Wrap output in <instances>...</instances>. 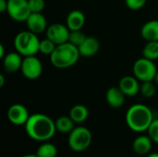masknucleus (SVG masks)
I'll use <instances>...</instances> for the list:
<instances>
[{"label":"nucleus","mask_w":158,"mask_h":157,"mask_svg":"<svg viewBox=\"0 0 158 157\" xmlns=\"http://www.w3.org/2000/svg\"><path fill=\"white\" fill-rule=\"evenodd\" d=\"M25 131L31 140L44 143L54 137L56 122L44 114H32L25 124Z\"/></svg>","instance_id":"obj_1"},{"label":"nucleus","mask_w":158,"mask_h":157,"mask_svg":"<svg viewBox=\"0 0 158 157\" xmlns=\"http://www.w3.org/2000/svg\"><path fill=\"white\" fill-rule=\"evenodd\" d=\"M153 120L154 116L152 110L143 104L131 105L126 113V123L128 127L135 132L148 130Z\"/></svg>","instance_id":"obj_2"},{"label":"nucleus","mask_w":158,"mask_h":157,"mask_svg":"<svg viewBox=\"0 0 158 157\" xmlns=\"http://www.w3.org/2000/svg\"><path fill=\"white\" fill-rule=\"evenodd\" d=\"M81 54L79 49L69 42L56 45L50 56L52 65L57 68H68L77 63Z\"/></svg>","instance_id":"obj_3"},{"label":"nucleus","mask_w":158,"mask_h":157,"mask_svg":"<svg viewBox=\"0 0 158 157\" xmlns=\"http://www.w3.org/2000/svg\"><path fill=\"white\" fill-rule=\"evenodd\" d=\"M40 40L37 34L31 31H23L19 32L14 39L16 51L22 56H35L39 52Z\"/></svg>","instance_id":"obj_4"},{"label":"nucleus","mask_w":158,"mask_h":157,"mask_svg":"<svg viewBox=\"0 0 158 157\" xmlns=\"http://www.w3.org/2000/svg\"><path fill=\"white\" fill-rule=\"evenodd\" d=\"M92 140L93 135L89 129L85 127H75L69 135L68 143L72 151L80 153L90 147Z\"/></svg>","instance_id":"obj_5"},{"label":"nucleus","mask_w":158,"mask_h":157,"mask_svg":"<svg viewBox=\"0 0 158 157\" xmlns=\"http://www.w3.org/2000/svg\"><path fill=\"white\" fill-rule=\"evenodd\" d=\"M157 68L153 60L143 57L135 61L133 65V74L141 81H155Z\"/></svg>","instance_id":"obj_6"},{"label":"nucleus","mask_w":158,"mask_h":157,"mask_svg":"<svg viewBox=\"0 0 158 157\" xmlns=\"http://www.w3.org/2000/svg\"><path fill=\"white\" fill-rule=\"evenodd\" d=\"M6 11L12 19L19 22L26 21L31 13L28 0H7Z\"/></svg>","instance_id":"obj_7"},{"label":"nucleus","mask_w":158,"mask_h":157,"mask_svg":"<svg viewBox=\"0 0 158 157\" xmlns=\"http://www.w3.org/2000/svg\"><path fill=\"white\" fill-rule=\"evenodd\" d=\"M20 70L25 78L29 80H36L42 75L43 65L35 56H24Z\"/></svg>","instance_id":"obj_8"},{"label":"nucleus","mask_w":158,"mask_h":157,"mask_svg":"<svg viewBox=\"0 0 158 157\" xmlns=\"http://www.w3.org/2000/svg\"><path fill=\"white\" fill-rule=\"evenodd\" d=\"M70 30L67 25L61 23H54L46 30V38L50 39L56 45L69 42Z\"/></svg>","instance_id":"obj_9"},{"label":"nucleus","mask_w":158,"mask_h":157,"mask_svg":"<svg viewBox=\"0 0 158 157\" xmlns=\"http://www.w3.org/2000/svg\"><path fill=\"white\" fill-rule=\"evenodd\" d=\"M30 116L28 109L20 104L12 105L7 110L8 120L16 126H25Z\"/></svg>","instance_id":"obj_10"},{"label":"nucleus","mask_w":158,"mask_h":157,"mask_svg":"<svg viewBox=\"0 0 158 157\" xmlns=\"http://www.w3.org/2000/svg\"><path fill=\"white\" fill-rule=\"evenodd\" d=\"M27 28L29 31L39 34L46 30V19L42 13H31L26 20Z\"/></svg>","instance_id":"obj_11"},{"label":"nucleus","mask_w":158,"mask_h":157,"mask_svg":"<svg viewBox=\"0 0 158 157\" xmlns=\"http://www.w3.org/2000/svg\"><path fill=\"white\" fill-rule=\"evenodd\" d=\"M118 87L125 93L126 96H135L141 90L139 80L135 76L123 77L119 81Z\"/></svg>","instance_id":"obj_12"},{"label":"nucleus","mask_w":158,"mask_h":157,"mask_svg":"<svg viewBox=\"0 0 158 157\" xmlns=\"http://www.w3.org/2000/svg\"><path fill=\"white\" fill-rule=\"evenodd\" d=\"M21 56H22L17 51L6 54L3 58V65L5 70L8 73H13L20 69L23 61V58Z\"/></svg>","instance_id":"obj_13"},{"label":"nucleus","mask_w":158,"mask_h":157,"mask_svg":"<svg viewBox=\"0 0 158 157\" xmlns=\"http://www.w3.org/2000/svg\"><path fill=\"white\" fill-rule=\"evenodd\" d=\"M125 96V93L119 87H111L107 90L106 98L109 106L113 108H119L124 105Z\"/></svg>","instance_id":"obj_14"},{"label":"nucleus","mask_w":158,"mask_h":157,"mask_svg":"<svg viewBox=\"0 0 158 157\" xmlns=\"http://www.w3.org/2000/svg\"><path fill=\"white\" fill-rule=\"evenodd\" d=\"M99 47H100V44L96 38L93 36H87L85 41L78 47V49H79L81 56L89 57V56H93L96 55L97 52L99 51Z\"/></svg>","instance_id":"obj_15"},{"label":"nucleus","mask_w":158,"mask_h":157,"mask_svg":"<svg viewBox=\"0 0 158 157\" xmlns=\"http://www.w3.org/2000/svg\"><path fill=\"white\" fill-rule=\"evenodd\" d=\"M152 139L146 135H140L132 143V149L133 151L140 155H148L152 149Z\"/></svg>","instance_id":"obj_16"},{"label":"nucleus","mask_w":158,"mask_h":157,"mask_svg":"<svg viewBox=\"0 0 158 157\" xmlns=\"http://www.w3.org/2000/svg\"><path fill=\"white\" fill-rule=\"evenodd\" d=\"M85 23V16L81 10H72L67 16V26L70 31L81 30Z\"/></svg>","instance_id":"obj_17"},{"label":"nucleus","mask_w":158,"mask_h":157,"mask_svg":"<svg viewBox=\"0 0 158 157\" xmlns=\"http://www.w3.org/2000/svg\"><path fill=\"white\" fill-rule=\"evenodd\" d=\"M142 36L147 41H158V20L147 21L141 30Z\"/></svg>","instance_id":"obj_18"},{"label":"nucleus","mask_w":158,"mask_h":157,"mask_svg":"<svg viewBox=\"0 0 158 157\" xmlns=\"http://www.w3.org/2000/svg\"><path fill=\"white\" fill-rule=\"evenodd\" d=\"M89 116L88 108L83 105H76L69 111V117L75 123L84 122Z\"/></svg>","instance_id":"obj_19"},{"label":"nucleus","mask_w":158,"mask_h":157,"mask_svg":"<svg viewBox=\"0 0 158 157\" xmlns=\"http://www.w3.org/2000/svg\"><path fill=\"white\" fill-rule=\"evenodd\" d=\"M56 131H59L61 133H70L75 126V122L71 119V118L69 116H63L58 118L56 121Z\"/></svg>","instance_id":"obj_20"},{"label":"nucleus","mask_w":158,"mask_h":157,"mask_svg":"<svg viewBox=\"0 0 158 157\" xmlns=\"http://www.w3.org/2000/svg\"><path fill=\"white\" fill-rule=\"evenodd\" d=\"M35 154L38 157H56L57 148L55 144L44 142L37 148Z\"/></svg>","instance_id":"obj_21"},{"label":"nucleus","mask_w":158,"mask_h":157,"mask_svg":"<svg viewBox=\"0 0 158 157\" xmlns=\"http://www.w3.org/2000/svg\"><path fill=\"white\" fill-rule=\"evenodd\" d=\"M143 57L148 58L150 60L158 59V41L148 42L143 48Z\"/></svg>","instance_id":"obj_22"},{"label":"nucleus","mask_w":158,"mask_h":157,"mask_svg":"<svg viewBox=\"0 0 158 157\" xmlns=\"http://www.w3.org/2000/svg\"><path fill=\"white\" fill-rule=\"evenodd\" d=\"M87 38V36L81 31V30H77V31H70L69 33V42L72 44H74L75 46L79 47Z\"/></svg>","instance_id":"obj_23"},{"label":"nucleus","mask_w":158,"mask_h":157,"mask_svg":"<svg viewBox=\"0 0 158 157\" xmlns=\"http://www.w3.org/2000/svg\"><path fill=\"white\" fill-rule=\"evenodd\" d=\"M56 47V44L55 43H53L50 39L46 38L40 42L39 52H41L42 54L46 55V56H51L52 53L55 51Z\"/></svg>","instance_id":"obj_24"},{"label":"nucleus","mask_w":158,"mask_h":157,"mask_svg":"<svg viewBox=\"0 0 158 157\" xmlns=\"http://www.w3.org/2000/svg\"><path fill=\"white\" fill-rule=\"evenodd\" d=\"M140 92L144 97L152 98L156 93V88L153 81H143L141 85Z\"/></svg>","instance_id":"obj_25"},{"label":"nucleus","mask_w":158,"mask_h":157,"mask_svg":"<svg viewBox=\"0 0 158 157\" xmlns=\"http://www.w3.org/2000/svg\"><path fill=\"white\" fill-rule=\"evenodd\" d=\"M28 3L31 13H42L45 6L44 0H28Z\"/></svg>","instance_id":"obj_26"},{"label":"nucleus","mask_w":158,"mask_h":157,"mask_svg":"<svg viewBox=\"0 0 158 157\" xmlns=\"http://www.w3.org/2000/svg\"><path fill=\"white\" fill-rule=\"evenodd\" d=\"M148 135L154 143H158V118L154 119L148 129Z\"/></svg>","instance_id":"obj_27"},{"label":"nucleus","mask_w":158,"mask_h":157,"mask_svg":"<svg viewBox=\"0 0 158 157\" xmlns=\"http://www.w3.org/2000/svg\"><path fill=\"white\" fill-rule=\"evenodd\" d=\"M147 0H125L127 6L131 10L141 9L145 4Z\"/></svg>","instance_id":"obj_28"},{"label":"nucleus","mask_w":158,"mask_h":157,"mask_svg":"<svg viewBox=\"0 0 158 157\" xmlns=\"http://www.w3.org/2000/svg\"><path fill=\"white\" fill-rule=\"evenodd\" d=\"M7 10V0H0V12L3 13Z\"/></svg>","instance_id":"obj_29"},{"label":"nucleus","mask_w":158,"mask_h":157,"mask_svg":"<svg viewBox=\"0 0 158 157\" xmlns=\"http://www.w3.org/2000/svg\"><path fill=\"white\" fill-rule=\"evenodd\" d=\"M6 56L5 54V48L3 44H0V58H4Z\"/></svg>","instance_id":"obj_30"},{"label":"nucleus","mask_w":158,"mask_h":157,"mask_svg":"<svg viewBox=\"0 0 158 157\" xmlns=\"http://www.w3.org/2000/svg\"><path fill=\"white\" fill-rule=\"evenodd\" d=\"M5 84V77L3 74H0V87H3Z\"/></svg>","instance_id":"obj_31"},{"label":"nucleus","mask_w":158,"mask_h":157,"mask_svg":"<svg viewBox=\"0 0 158 157\" xmlns=\"http://www.w3.org/2000/svg\"><path fill=\"white\" fill-rule=\"evenodd\" d=\"M147 157H158V153H152V154H149Z\"/></svg>","instance_id":"obj_32"},{"label":"nucleus","mask_w":158,"mask_h":157,"mask_svg":"<svg viewBox=\"0 0 158 157\" xmlns=\"http://www.w3.org/2000/svg\"><path fill=\"white\" fill-rule=\"evenodd\" d=\"M22 157H38L36 155V154L35 155H23Z\"/></svg>","instance_id":"obj_33"},{"label":"nucleus","mask_w":158,"mask_h":157,"mask_svg":"<svg viewBox=\"0 0 158 157\" xmlns=\"http://www.w3.org/2000/svg\"><path fill=\"white\" fill-rule=\"evenodd\" d=\"M155 81H156V83L158 85V69L157 72H156V78H155Z\"/></svg>","instance_id":"obj_34"}]
</instances>
